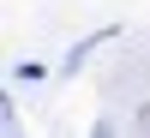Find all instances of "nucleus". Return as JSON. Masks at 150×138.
I'll return each instance as SVG.
<instances>
[{
	"label": "nucleus",
	"mask_w": 150,
	"mask_h": 138,
	"mask_svg": "<svg viewBox=\"0 0 150 138\" xmlns=\"http://www.w3.org/2000/svg\"><path fill=\"white\" fill-rule=\"evenodd\" d=\"M108 36H114V30H96V36H84V42H78V48H72V54H66V60H60V72H78V66H84V60H90V54H96V48H102V42H108Z\"/></svg>",
	"instance_id": "1"
},
{
	"label": "nucleus",
	"mask_w": 150,
	"mask_h": 138,
	"mask_svg": "<svg viewBox=\"0 0 150 138\" xmlns=\"http://www.w3.org/2000/svg\"><path fill=\"white\" fill-rule=\"evenodd\" d=\"M12 78H18V84H42L48 66H42V60H18V66H12Z\"/></svg>",
	"instance_id": "2"
},
{
	"label": "nucleus",
	"mask_w": 150,
	"mask_h": 138,
	"mask_svg": "<svg viewBox=\"0 0 150 138\" xmlns=\"http://www.w3.org/2000/svg\"><path fill=\"white\" fill-rule=\"evenodd\" d=\"M132 126H138V132H150V108H138V120H132Z\"/></svg>",
	"instance_id": "3"
}]
</instances>
